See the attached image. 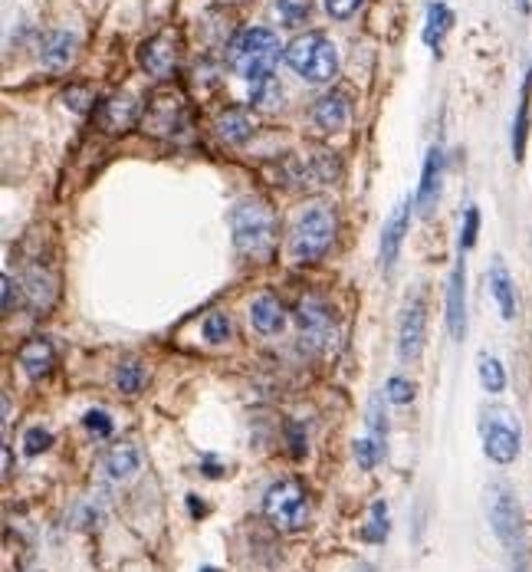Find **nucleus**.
Here are the masks:
<instances>
[{"instance_id": "nucleus-1", "label": "nucleus", "mask_w": 532, "mask_h": 572, "mask_svg": "<svg viewBox=\"0 0 532 572\" xmlns=\"http://www.w3.org/2000/svg\"><path fill=\"white\" fill-rule=\"evenodd\" d=\"M280 36L266 26H250L243 34L233 36L231 50H227V60H231V70L237 73L247 83H263V79H273L276 63H280Z\"/></svg>"}, {"instance_id": "nucleus-2", "label": "nucleus", "mask_w": 532, "mask_h": 572, "mask_svg": "<svg viewBox=\"0 0 532 572\" xmlns=\"http://www.w3.org/2000/svg\"><path fill=\"white\" fill-rule=\"evenodd\" d=\"M233 247L250 261H266L276 247V214L263 201H241L231 214Z\"/></svg>"}, {"instance_id": "nucleus-3", "label": "nucleus", "mask_w": 532, "mask_h": 572, "mask_svg": "<svg viewBox=\"0 0 532 572\" xmlns=\"http://www.w3.org/2000/svg\"><path fill=\"white\" fill-rule=\"evenodd\" d=\"M286 63L306 83H332L339 73V50L326 34H302L286 46Z\"/></svg>"}, {"instance_id": "nucleus-4", "label": "nucleus", "mask_w": 532, "mask_h": 572, "mask_svg": "<svg viewBox=\"0 0 532 572\" xmlns=\"http://www.w3.org/2000/svg\"><path fill=\"white\" fill-rule=\"evenodd\" d=\"M335 241V211L329 204H312L300 214L290 237V257L300 263L319 261Z\"/></svg>"}, {"instance_id": "nucleus-5", "label": "nucleus", "mask_w": 532, "mask_h": 572, "mask_svg": "<svg viewBox=\"0 0 532 572\" xmlns=\"http://www.w3.org/2000/svg\"><path fill=\"white\" fill-rule=\"evenodd\" d=\"M263 513L276 529L296 533V529H302L306 523H310V513H312L310 490H306L300 480L286 477V480H280V484H273L270 490H266Z\"/></svg>"}, {"instance_id": "nucleus-6", "label": "nucleus", "mask_w": 532, "mask_h": 572, "mask_svg": "<svg viewBox=\"0 0 532 572\" xmlns=\"http://www.w3.org/2000/svg\"><path fill=\"white\" fill-rule=\"evenodd\" d=\"M142 129L148 135H158V139H172V135L188 129V103H184V95L174 93V89H162V93L152 95V103L142 113Z\"/></svg>"}, {"instance_id": "nucleus-7", "label": "nucleus", "mask_w": 532, "mask_h": 572, "mask_svg": "<svg viewBox=\"0 0 532 572\" xmlns=\"http://www.w3.org/2000/svg\"><path fill=\"white\" fill-rule=\"evenodd\" d=\"M480 431L487 458L497 460V464H513L516 454H519V425H516V418L509 415L507 408L483 411Z\"/></svg>"}, {"instance_id": "nucleus-8", "label": "nucleus", "mask_w": 532, "mask_h": 572, "mask_svg": "<svg viewBox=\"0 0 532 572\" xmlns=\"http://www.w3.org/2000/svg\"><path fill=\"white\" fill-rule=\"evenodd\" d=\"M489 520H493V533L503 539V547L509 553H519L523 549V513H519V503L509 494L507 487H497L493 490V503H489Z\"/></svg>"}, {"instance_id": "nucleus-9", "label": "nucleus", "mask_w": 532, "mask_h": 572, "mask_svg": "<svg viewBox=\"0 0 532 572\" xmlns=\"http://www.w3.org/2000/svg\"><path fill=\"white\" fill-rule=\"evenodd\" d=\"M300 330L302 339H310L312 346H329L335 339L332 310L322 296H302L300 300Z\"/></svg>"}, {"instance_id": "nucleus-10", "label": "nucleus", "mask_w": 532, "mask_h": 572, "mask_svg": "<svg viewBox=\"0 0 532 572\" xmlns=\"http://www.w3.org/2000/svg\"><path fill=\"white\" fill-rule=\"evenodd\" d=\"M178 53H181L178 40H174L172 34H158L142 44V50H138V63H142V70H145L148 76L168 79L174 73V66H178Z\"/></svg>"}, {"instance_id": "nucleus-11", "label": "nucleus", "mask_w": 532, "mask_h": 572, "mask_svg": "<svg viewBox=\"0 0 532 572\" xmlns=\"http://www.w3.org/2000/svg\"><path fill=\"white\" fill-rule=\"evenodd\" d=\"M424 330H428V312H424V303H411L401 316V330H398V356L404 362H414L421 356L424 349Z\"/></svg>"}, {"instance_id": "nucleus-12", "label": "nucleus", "mask_w": 532, "mask_h": 572, "mask_svg": "<svg viewBox=\"0 0 532 572\" xmlns=\"http://www.w3.org/2000/svg\"><path fill=\"white\" fill-rule=\"evenodd\" d=\"M103 129L112 132V135H119V132H129L138 119H142V109H138V99L132 93H115L109 95L103 103Z\"/></svg>"}, {"instance_id": "nucleus-13", "label": "nucleus", "mask_w": 532, "mask_h": 572, "mask_svg": "<svg viewBox=\"0 0 532 572\" xmlns=\"http://www.w3.org/2000/svg\"><path fill=\"white\" fill-rule=\"evenodd\" d=\"M447 326H450V336L464 339L467 332V273L464 263H457L454 273H450V283H447Z\"/></svg>"}, {"instance_id": "nucleus-14", "label": "nucleus", "mask_w": 532, "mask_h": 572, "mask_svg": "<svg viewBox=\"0 0 532 572\" xmlns=\"http://www.w3.org/2000/svg\"><path fill=\"white\" fill-rule=\"evenodd\" d=\"M20 286H24V296H26V306H30V310L46 312L53 303H56V280H53L50 270H44L40 263L26 267Z\"/></svg>"}, {"instance_id": "nucleus-15", "label": "nucleus", "mask_w": 532, "mask_h": 572, "mask_svg": "<svg viewBox=\"0 0 532 572\" xmlns=\"http://www.w3.org/2000/svg\"><path fill=\"white\" fill-rule=\"evenodd\" d=\"M440 178H444V152L434 145L428 152V158H424L421 188H418V208H421V214H430V211H434V204H438Z\"/></svg>"}, {"instance_id": "nucleus-16", "label": "nucleus", "mask_w": 532, "mask_h": 572, "mask_svg": "<svg viewBox=\"0 0 532 572\" xmlns=\"http://www.w3.org/2000/svg\"><path fill=\"white\" fill-rule=\"evenodd\" d=\"M17 359H20V365H24V372L30 375V379H44V375H50L53 365H56V349L50 346V339L34 336L20 346Z\"/></svg>"}, {"instance_id": "nucleus-17", "label": "nucleus", "mask_w": 532, "mask_h": 572, "mask_svg": "<svg viewBox=\"0 0 532 572\" xmlns=\"http://www.w3.org/2000/svg\"><path fill=\"white\" fill-rule=\"evenodd\" d=\"M349 115H352V103L345 93H326L312 109V119H316L319 129L326 132H339L349 125Z\"/></svg>"}, {"instance_id": "nucleus-18", "label": "nucleus", "mask_w": 532, "mask_h": 572, "mask_svg": "<svg viewBox=\"0 0 532 572\" xmlns=\"http://www.w3.org/2000/svg\"><path fill=\"white\" fill-rule=\"evenodd\" d=\"M250 322H253V330L263 332V336H276V332H283V326H286L283 303L270 293L257 296V300L250 303Z\"/></svg>"}, {"instance_id": "nucleus-19", "label": "nucleus", "mask_w": 532, "mask_h": 572, "mask_svg": "<svg viewBox=\"0 0 532 572\" xmlns=\"http://www.w3.org/2000/svg\"><path fill=\"white\" fill-rule=\"evenodd\" d=\"M73 56H76V36L66 34V30H53V34H46L44 46H40V63H44L46 70H53V73L66 70L69 63H73Z\"/></svg>"}, {"instance_id": "nucleus-20", "label": "nucleus", "mask_w": 532, "mask_h": 572, "mask_svg": "<svg viewBox=\"0 0 532 572\" xmlns=\"http://www.w3.org/2000/svg\"><path fill=\"white\" fill-rule=\"evenodd\" d=\"M404 234H408V204H398L395 214L388 217L385 234H381V263H385V270L395 267L398 253H401Z\"/></svg>"}, {"instance_id": "nucleus-21", "label": "nucleus", "mask_w": 532, "mask_h": 572, "mask_svg": "<svg viewBox=\"0 0 532 572\" xmlns=\"http://www.w3.org/2000/svg\"><path fill=\"white\" fill-rule=\"evenodd\" d=\"M489 290H493V300H497L503 320H516V286H513V277H509V270L499 261L489 270Z\"/></svg>"}, {"instance_id": "nucleus-22", "label": "nucleus", "mask_w": 532, "mask_h": 572, "mask_svg": "<svg viewBox=\"0 0 532 572\" xmlns=\"http://www.w3.org/2000/svg\"><path fill=\"white\" fill-rule=\"evenodd\" d=\"M138 468H142V454H138L135 444H115L105 454V474L112 480H129V477H135Z\"/></svg>"}, {"instance_id": "nucleus-23", "label": "nucleus", "mask_w": 532, "mask_h": 572, "mask_svg": "<svg viewBox=\"0 0 532 572\" xmlns=\"http://www.w3.org/2000/svg\"><path fill=\"white\" fill-rule=\"evenodd\" d=\"M217 135H221L227 145H243V142L253 135V122L241 109H227V113L217 115Z\"/></svg>"}, {"instance_id": "nucleus-24", "label": "nucleus", "mask_w": 532, "mask_h": 572, "mask_svg": "<svg viewBox=\"0 0 532 572\" xmlns=\"http://www.w3.org/2000/svg\"><path fill=\"white\" fill-rule=\"evenodd\" d=\"M454 24V14L444 7V4H430L428 7V26H424V44L428 46H440L444 34Z\"/></svg>"}, {"instance_id": "nucleus-25", "label": "nucleus", "mask_w": 532, "mask_h": 572, "mask_svg": "<svg viewBox=\"0 0 532 572\" xmlns=\"http://www.w3.org/2000/svg\"><path fill=\"white\" fill-rule=\"evenodd\" d=\"M529 95H532V70H529V76H526L523 103H519V115H516V129H513V152H516V158H523L526 135H529Z\"/></svg>"}, {"instance_id": "nucleus-26", "label": "nucleus", "mask_w": 532, "mask_h": 572, "mask_svg": "<svg viewBox=\"0 0 532 572\" xmlns=\"http://www.w3.org/2000/svg\"><path fill=\"white\" fill-rule=\"evenodd\" d=\"M148 381V372L142 362H122L119 369H115V385H119V391H125V395H138V391L145 389Z\"/></svg>"}, {"instance_id": "nucleus-27", "label": "nucleus", "mask_w": 532, "mask_h": 572, "mask_svg": "<svg viewBox=\"0 0 532 572\" xmlns=\"http://www.w3.org/2000/svg\"><path fill=\"white\" fill-rule=\"evenodd\" d=\"M273 10L286 26H302L306 20H310L312 7H310V0H276Z\"/></svg>"}, {"instance_id": "nucleus-28", "label": "nucleus", "mask_w": 532, "mask_h": 572, "mask_svg": "<svg viewBox=\"0 0 532 572\" xmlns=\"http://www.w3.org/2000/svg\"><path fill=\"white\" fill-rule=\"evenodd\" d=\"M480 381L487 391H503L507 389V372H503V365H499L497 356H480Z\"/></svg>"}, {"instance_id": "nucleus-29", "label": "nucleus", "mask_w": 532, "mask_h": 572, "mask_svg": "<svg viewBox=\"0 0 532 572\" xmlns=\"http://www.w3.org/2000/svg\"><path fill=\"white\" fill-rule=\"evenodd\" d=\"M361 537L369 539V543H385L388 539V507H385V500L371 503V520H369V527L361 529Z\"/></svg>"}, {"instance_id": "nucleus-30", "label": "nucleus", "mask_w": 532, "mask_h": 572, "mask_svg": "<svg viewBox=\"0 0 532 572\" xmlns=\"http://www.w3.org/2000/svg\"><path fill=\"white\" fill-rule=\"evenodd\" d=\"M233 336V322L227 312H211L204 320V339L207 342H214V346H221V342H227V339Z\"/></svg>"}, {"instance_id": "nucleus-31", "label": "nucleus", "mask_w": 532, "mask_h": 572, "mask_svg": "<svg viewBox=\"0 0 532 572\" xmlns=\"http://www.w3.org/2000/svg\"><path fill=\"white\" fill-rule=\"evenodd\" d=\"M253 103H257V109H276L283 103V86L276 79H263L253 86Z\"/></svg>"}, {"instance_id": "nucleus-32", "label": "nucleus", "mask_w": 532, "mask_h": 572, "mask_svg": "<svg viewBox=\"0 0 532 572\" xmlns=\"http://www.w3.org/2000/svg\"><path fill=\"white\" fill-rule=\"evenodd\" d=\"M381 454H385V444H378L375 438H361V441H355V460H359L361 470L375 468Z\"/></svg>"}, {"instance_id": "nucleus-33", "label": "nucleus", "mask_w": 532, "mask_h": 572, "mask_svg": "<svg viewBox=\"0 0 532 572\" xmlns=\"http://www.w3.org/2000/svg\"><path fill=\"white\" fill-rule=\"evenodd\" d=\"M53 444V434L46 431V428H30V431L24 434V451L34 458V454H44L46 448Z\"/></svg>"}, {"instance_id": "nucleus-34", "label": "nucleus", "mask_w": 532, "mask_h": 572, "mask_svg": "<svg viewBox=\"0 0 532 572\" xmlns=\"http://www.w3.org/2000/svg\"><path fill=\"white\" fill-rule=\"evenodd\" d=\"M83 425H86V431L95 434V438H109V434H112V418L105 415L103 408H93V411H86Z\"/></svg>"}, {"instance_id": "nucleus-35", "label": "nucleus", "mask_w": 532, "mask_h": 572, "mask_svg": "<svg viewBox=\"0 0 532 572\" xmlns=\"http://www.w3.org/2000/svg\"><path fill=\"white\" fill-rule=\"evenodd\" d=\"M385 395L395 401V405H408V401L414 399V385L408 379H401V375H395V379H388Z\"/></svg>"}, {"instance_id": "nucleus-36", "label": "nucleus", "mask_w": 532, "mask_h": 572, "mask_svg": "<svg viewBox=\"0 0 532 572\" xmlns=\"http://www.w3.org/2000/svg\"><path fill=\"white\" fill-rule=\"evenodd\" d=\"M63 103L73 109V113H89V103H93V93H89L86 86H69L66 93H63Z\"/></svg>"}, {"instance_id": "nucleus-37", "label": "nucleus", "mask_w": 532, "mask_h": 572, "mask_svg": "<svg viewBox=\"0 0 532 572\" xmlns=\"http://www.w3.org/2000/svg\"><path fill=\"white\" fill-rule=\"evenodd\" d=\"M477 231H480V211H477V208H467L464 231H460V251H470L473 243H477Z\"/></svg>"}, {"instance_id": "nucleus-38", "label": "nucleus", "mask_w": 532, "mask_h": 572, "mask_svg": "<svg viewBox=\"0 0 532 572\" xmlns=\"http://www.w3.org/2000/svg\"><path fill=\"white\" fill-rule=\"evenodd\" d=\"M359 7H361V0H326V10L335 20H349Z\"/></svg>"}, {"instance_id": "nucleus-39", "label": "nucleus", "mask_w": 532, "mask_h": 572, "mask_svg": "<svg viewBox=\"0 0 532 572\" xmlns=\"http://www.w3.org/2000/svg\"><path fill=\"white\" fill-rule=\"evenodd\" d=\"M14 310V280L4 277V312Z\"/></svg>"}, {"instance_id": "nucleus-40", "label": "nucleus", "mask_w": 532, "mask_h": 572, "mask_svg": "<svg viewBox=\"0 0 532 572\" xmlns=\"http://www.w3.org/2000/svg\"><path fill=\"white\" fill-rule=\"evenodd\" d=\"M306 454V448H302V434L300 428H292V458H302Z\"/></svg>"}, {"instance_id": "nucleus-41", "label": "nucleus", "mask_w": 532, "mask_h": 572, "mask_svg": "<svg viewBox=\"0 0 532 572\" xmlns=\"http://www.w3.org/2000/svg\"><path fill=\"white\" fill-rule=\"evenodd\" d=\"M516 7H519V14H529V10H532V0H516Z\"/></svg>"}, {"instance_id": "nucleus-42", "label": "nucleus", "mask_w": 532, "mask_h": 572, "mask_svg": "<svg viewBox=\"0 0 532 572\" xmlns=\"http://www.w3.org/2000/svg\"><path fill=\"white\" fill-rule=\"evenodd\" d=\"M221 4H243V0H221Z\"/></svg>"}, {"instance_id": "nucleus-43", "label": "nucleus", "mask_w": 532, "mask_h": 572, "mask_svg": "<svg viewBox=\"0 0 532 572\" xmlns=\"http://www.w3.org/2000/svg\"><path fill=\"white\" fill-rule=\"evenodd\" d=\"M201 572H217V569H211V566H207V569H201Z\"/></svg>"}]
</instances>
